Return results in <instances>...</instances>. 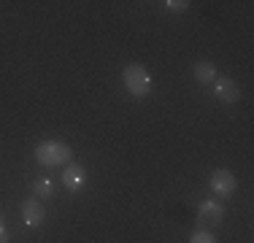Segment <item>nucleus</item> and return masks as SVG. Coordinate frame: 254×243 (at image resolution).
I'll list each match as a JSON object with an SVG mask.
<instances>
[{
    "instance_id": "7ed1b4c3",
    "label": "nucleus",
    "mask_w": 254,
    "mask_h": 243,
    "mask_svg": "<svg viewBox=\"0 0 254 243\" xmlns=\"http://www.w3.org/2000/svg\"><path fill=\"white\" fill-rule=\"evenodd\" d=\"M235 186H238V181H235V176L230 173V170H214L211 173V189H214L219 197H230V194L235 192Z\"/></svg>"
},
{
    "instance_id": "9d476101",
    "label": "nucleus",
    "mask_w": 254,
    "mask_h": 243,
    "mask_svg": "<svg viewBox=\"0 0 254 243\" xmlns=\"http://www.w3.org/2000/svg\"><path fill=\"white\" fill-rule=\"evenodd\" d=\"M190 243H216V238L208 233V230H197V233L190 238Z\"/></svg>"
},
{
    "instance_id": "20e7f679",
    "label": "nucleus",
    "mask_w": 254,
    "mask_h": 243,
    "mask_svg": "<svg viewBox=\"0 0 254 243\" xmlns=\"http://www.w3.org/2000/svg\"><path fill=\"white\" fill-rule=\"evenodd\" d=\"M214 95L219 97L222 103H238L241 100V87L227 76H216L214 81Z\"/></svg>"
},
{
    "instance_id": "f257e3e1",
    "label": "nucleus",
    "mask_w": 254,
    "mask_h": 243,
    "mask_svg": "<svg viewBox=\"0 0 254 243\" xmlns=\"http://www.w3.org/2000/svg\"><path fill=\"white\" fill-rule=\"evenodd\" d=\"M70 157H73V151H70V146L63 143V141H44V143L35 146V160L46 168L65 165Z\"/></svg>"
},
{
    "instance_id": "f8f14e48",
    "label": "nucleus",
    "mask_w": 254,
    "mask_h": 243,
    "mask_svg": "<svg viewBox=\"0 0 254 243\" xmlns=\"http://www.w3.org/2000/svg\"><path fill=\"white\" fill-rule=\"evenodd\" d=\"M5 219H3V214H0V243H8L11 241V235H8V230H5Z\"/></svg>"
},
{
    "instance_id": "0eeeda50",
    "label": "nucleus",
    "mask_w": 254,
    "mask_h": 243,
    "mask_svg": "<svg viewBox=\"0 0 254 243\" xmlns=\"http://www.w3.org/2000/svg\"><path fill=\"white\" fill-rule=\"evenodd\" d=\"M222 219H225V208H222L216 200H205V203H200V208H197V222H203V224H219Z\"/></svg>"
},
{
    "instance_id": "423d86ee",
    "label": "nucleus",
    "mask_w": 254,
    "mask_h": 243,
    "mask_svg": "<svg viewBox=\"0 0 254 243\" xmlns=\"http://www.w3.org/2000/svg\"><path fill=\"white\" fill-rule=\"evenodd\" d=\"M44 219H46L44 203H38V200L22 203V222H25L27 227H38V224H44Z\"/></svg>"
},
{
    "instance_id": "f03ea898",
    "label": "nucleus",
    "mask_w": 254,
    "mask_h": 243,
    "mask_svg": "<svg viewBox=\"0 0 254 243\" xmlns=\"http://www.w3.org/2000/svg\"><path fill=\"white\" fill-rule=\"evenodd\" d=\"M122 81H125L127 92L135 97L149 95V89H152V76H149V70L143 65H127L122 70Z\"/></svg>"
},
{
    "instance_id": "9b49d317",
    "label": "nucleus",
    "mask_w": 254,
    "mask_h": 243,
    "mask_svg": "<svg viewBox=\"0 0 254 243\" xmlns=\"http://www.w3.org/2000/svg\"><path fill=\"white\" fill-rule=\"evenodd\" d=\"M187 5H190L187 0H168V3H165V8H168V11H184Z\"/></svg>"
},
{
    "instance_id": "6e6552de",
    "label": "nucleus",
    "mask_w": 254,
    "mask_h": 243,
    "mask_svg": "<svg viewBox=\"0 0 254 243\" xmlns=\"http://www.w3.org/2000/svg\"><path fill=\"white\" fill-rule=\"evenodd\" d=\"M192 73H195V78L200 84H214L216 81V65L214 62H197L195 68H192Z\"/></svg>"
},
{
    "instance_id": "1a4fd4ad",
    "label": "nucleus",
    "mask_w": 254,
    "mask_h": 243,
    "mask_svg": "<svg viewBox=\"0 0 254 243\" xmlns=\"http://www.w3.org/2000/svg\"><path fill=\"white\" fill-rule=\"evenodd\" d=\"M33 192H35V197H52L54 184H52L49 176H38V179H35V184H33Z\"/></svg>"
},
{
    "instance_id": "39448f33",
    "label": "nucleus",
    "mask_w": 254,
    "mask_h": 243,
    "mask_svg": "<svg viewBox=\"0 0 254 243\" xmlns=\"http://www.w3.org/2000/svg\"><path fill=\"white\" fill-rule=\"evenodd\" d=\"M84 184H87V173H84V168L76 165V162L65 165V173H63V186H65V189H68V192H78Z\"/></svg>"
}]
</instances>
